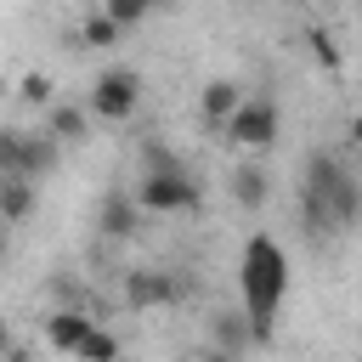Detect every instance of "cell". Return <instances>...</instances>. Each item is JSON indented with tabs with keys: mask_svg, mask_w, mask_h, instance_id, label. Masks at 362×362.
Listing matches in <instances>:
<instances>
[{
	"mask_svg": "<svg viewBox=\"0 0 362 362\" xmlns=\"http://www.w3.org/2000/svg\"><path fill=\"white\" fill-rule=\"evenodd\" d=\"M147 6H153V11H175L181 0H147Z\"/></svg>",
	"mask_w": 362,
	"mask_h": 362,
	"instance_id": "23",
	"label": "cell"
},
{
	"mask_svg": "<svg viewBox=\"0 0 362 362\" xmlns=\"http://www.w3.org/2000/svg\"><path fill=\"white\" fill-rule=\"evenodd\" d=\"M90 328H96V317H85V311H51V317H45V345L74 356V351H79V339H85Z\"/></svg>",
	"mask_w": 362,
	"mask_h": 362,
	"instance_id": "9",
	"label": "cell"
},
{
	"mask_svg": "<svg viewBox=\"0 0 362 362\" xmlns=\"http://www.w3.org/2000/svg\"><path fill=\"white\" fill-rule=\"evenodd\" d=\"M17 96H23L28 107H51V79H45V74H23Z\"/></svg>",
	"mask_w": 362,
	"mask_h": 362,
	"instance_id": "19",
	"label": "cell"
},
{
	"mask_svg": "<svg viewBox=\"0 0 362 362\" xmlns=\"http://www.w3.org/2000/svg\"><path fill=\"white\" fill-rule=\"evenodd\" d=\"M0 175H23V130L0 124Z\"/></svg>",
	"mask_w": 362,
	"mask_h": 362,
	"instance_id": "17",
	"label": "cell"
},
{
	"mask_svg": "<svg viewBox=\"0 0 362 362\" xmlns=\"http://www.w3.org/2000/svg\"><path fill=\"white\" fill-rule=\"evenodd\" d=\"M45 136H57V141H85V136H90V107L51 102V107H45Z\"/></svg>",
	"mask_w": 362,
	"mask_h": 362,
	"instance_id": "12",
	"label": "cell"
},
{
	"mask_svg": "<svg viewBox=\"0 0 362 362\" xmlns=\"http://www.w3.org/2000/svg\"><path fill=\"white\" fill-rule=\"evenodd\" d=\"M0 255H6V221H0Z\"/></svg>",
	"mask_w": 362,
	"mask_h": 362,
	"instance_id": "25",
	"label": "cell"
},
{
	"mask_svg": "<svg viewBox=\"0 0 362 362\" xmlns=\"http://www.w3.org/2000/svg\"><path fill=\"white\" fill-rule=\"evenodd\" d=\"M209 345L226 351V356H243L249 345H260V334H255V322H249L243 311H221V317L209 322Z\"/></svg>",
	"mask_w": 362,
	"mask_h": 362,
	"instance_id": "8",
	"label": "cell"
},
{
	"mask_svg": "<svg viewBox=\"0 0 362 362\" xmlns=\"http://www.w3.org/2000/svg\"><path fill=\"white\" fill-rule=\"evenodd\" d=\"M102 11H107L119 28H136L141 17H153V6H147V0H102Z\"/></svg>",
	"mask_w": 362,
	"mask_h": 362,
	"instance_id": "18",
	"label": "cell"
},
{
	"mask_svg": "<svg viewBox=\"0 0 362 362\" xmlns=\"http://www.w3.org/2000/svg\"><path fill=\"white\" fill-rule=\"evenodd\" d=\"M198 107H204V119H209V124H226V119L243 107V90H238L232 79H209V85H204V96H198Z\"/></svg>",
	"mask_w": 362,
	"mask_h": 362,
	"instance_id": "14",
	"label": "cell"
},
{
	"mask_svg": "<svg viewBox=\"0 0 362 362\" xmlns=\"http://www.w3.org/2000/svg\"><path fill=\"white\" fill-rule=\"evenodd\" d=\"M96 226H102V238H113V243H124V238H136V226H141V204H136V192H107L102 198V209H96Z\"/></svg>",
	"mask_w": 362,
	"mask_h": 362,
	"instance_id": "6",
	"label": "cell"
},
{
	"mask_svg": "<svg viewBox=\"0 0 362 362\" xmlns=\"http://www.w3.org/2000/svg\"><path fill=\"white\" fill-rule=\"evenodd\" d=\"M351 141H356V147H362V113H356V119H351Z\"/></svg>",
	"mask_w": 362,
	"mask_h": 362,
	"instance_id": "24",
	"label": "cell"
},
{
	"mask_svg": "<svg viewBox=\"0 0 362 362\" xmlns=\"http://www.w3.org/2000/svg\"><path fill=\"white\" fill-rule=\"evenodd\" d=\"M74 356H79V362H119V339H113V334L96 322V328L79 339V351H74Z\"/></svg>",
	"mask_w": 362,
	"mask_h": 362,
	"instance_id": "15",
	"label": "cell"
},
{
	"mask_svg": "<svg viewBox=\"0 0 362 362\" xmlns=\"http://www.w3.org/2000/svg\"><path fill=\"white\" fill-rule=\"evenodd\" d=\"M57 153H62L57 136H45V130H23V175H28V181L51 175V170H57Z\"/></svg>",
	"mask_w": 362,
	"mask_h": 362,
	"instance_id": "10",
	"label": "cell"
},
{
	"mask_svg": "<svg viewBox=\"0 0 362 362\" xmlns=\"http://www.w3.org/2000/svg\"><path fill=\"white\" fill-rule=\"evenodd\" d=\"M34 215V181L28 175H0V221L17 226Z\"/></svg>",
	"mask_w": 362,
	"mask_h": 362,
	"instance_id": "13",
	"label": "cell"
},
{
	"mask_svg": "<svg viewBox=\"0 0 362 362\" xmlns=\"http://www.w3.org/2000/svg\"><path fill=\"white\" fill-rule=\"evenodd\" d=\"M305 40H311V51H317V57H322V62H328V68H339V51H334V40H328V34H322V28H311V34H305Z\"/></svg>",
	"mask_w": 362,
	"mask_h": 362,
	"instance_id": "20",
	"label": "cell"
},
{
	"mask_svg": "<svg viewBox=\"0 0 362 362\" xmlns=\"http://www.w3.org/2000/svg\"><path fill=\"white\" fill-rule=\"evenodd\" d=\"M181 288H175V277L170 272H130L124 277V300L136 305V311H147V305H170Z\"/></svg>",
	"mask_w": 362,
	"mask_h": 362,
	"instance_id": "7",
	"label": "cell"
},
{
	"mask_svg": "<svg viewBox=\"0 0 362 362\" xmlns=\"http://www.w3.org/2000/svg\"><path fill=\"white\" fill-rule=\"evenodd\" d=\"M6 356H17V351H11V328L0 322V362H6Z\"/></svg>",
	"mask_w": 362,
	"mask_h": 362,
	"instance_id": "21",
	"label": "cell"
},
{
	"mask_svg": "<svg viewBox=\"0 0 362 362\" xmlns=\"http://www.w3.org/2000/svg\"><path fill=\"white\" fill-rule=\"evenodd\" d=\"M119 34H124V28H119V23H113V17H107V11H90V17H85V23H79V40H85V45H90V51H102V45H113V40H119Z\"/></svg>",
	"mask_w": 362,
	"mask_h": 362,
	"instance_id": "16",
	"label": "cell"
},
{
	"mask_svg": "<svg viewBox=\"0 0 362 362\" xmlns=\"http://www.w3.org/2000/svg\"><path fill=\"white\" fill-rule=\"evenodd\" d=\"M238 283H243V317L255 322L260 339H272V317L288 294V255L272 232H255L243 243V266H238Z\"/></svg>",
	"mask_w": 362,
	"mask_h": 362,
	"instance_id": "2",
	"label": "cell"
},
{
	"mask_svg": "<svg viewBox=\"0 0 362 362\" xmlns=\"http://www.w3.org/2000/svg\"><path fill=\"white\" fill-rule=\"evenodd\" d=\"M300 209H305V232L317 238H328V232H339V226H351L356 221V209H362V187H356V175L334 158V153H311L305 158V181H300Z\"/></svg>",
	"mask_w": 362,
	"mask_h": 362,
	"instance_id": "1",
	"label": "cell"
},
{
	"mask_svg": "<svg viewBox=\"0 0 362 362\" xmlns=\"http://www.w3.org/2000/svg\"><path fill=\"white\" fill-rule=\"evenodd\" d=\"M136 107H141V74L136 68H102L90 85V113L102 124H124V119H136Z\"/></svg>",
	"mask_w": 362,
	"mask_h": 362,
	"instance_id": "4",
	"label": "cell"
},
{
	"mask_svg": "<svg viewBox=\"0 0 362 362\" xmlns=\"http://www.w3.org/2000/svg\"><path fill=\"white\" fill-rule=\"evenodd\" d=\"M198 362H238V356H226V351H215V345H209V351H204Z\"/></svg>",
	"mask_w": 362,
	"mask_h": 362,
	"instance_id": "22",
	"label": "cell"
},
{
	"mask_svg": "<svg viewBox=\"0 0 362 362\" xmlns=\"http://www.w3.org/2000/svg\"><path fill=\"white\" fill-rule=\"evenodd\" d=\"M136 204L141 215H187L198 209V181L187 170H158V175H136Z\"/></svg>",
	"mask_w": 362,
	"mask_h": 362,
	"instance_id": "3",
	"label": "cell"
},
{
	"mask_svg": "<svg viewBox=\"0 0 362 362\" xmlns=\"http://www.w3.org/2000/svg\"><path fill=\"white\" fill-rule=\"evenodd\" d=\"M221 130H226V141H238V147H249V153H266V147H277L283 113H277L272 96H243V107H238Z\"/></svg>",
	"mask_w": 362,
	"mask_h": 362,
	"instance_id": "5",
	"label": "cell"
},
{
	"mask_svg": "<svg viewBox=\"0 0 362 362\" xmlns=\"http://www.w3.org/2000/svg\"><path fill=\"white\" fill-rule=\"evenodd\" d=\"M232 198H238L243 209H260V204L272 198V170H266V164H255V158H249V164H238V170H232Z\"/></svg>",
	"mask_w": 362,
	"mask_h": 362,
	"instance_id": "11",
	"label": "cell"
}]
</instances>
